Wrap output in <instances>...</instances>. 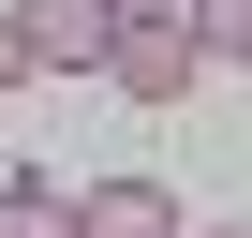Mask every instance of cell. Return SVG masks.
<instances>
[{"label": "cell", "instance_id": "7", "mask_svg": "<svg viewBox=\"0 0 252 238\" xmlns=\"http://www.w3.org/2000/svg\"><path fill=\"white\" fill-rule=\"evenodd\" d=\"M178 238H252V223H178Z\"/></svg>", "mask_w": 252, "mask_h": 238}, {"label": "cell", "instance_id": "4", "mask_svg": "<svg viewBox=\"0 0 252 238\" xmlns=\"http://www.w3.org/2000/svg\"><path fill=\"white\" fill-rule=\"evenodd\" d=\"M0 238H74V194L30 179V164H0Z\"/></svg>", "mask_w": 252, "mask_h": 238}, {"label": "cell", "instance_id": "3", "mask_svg": "<svg viewBox=\"0 0 252 238\" xmlns=\"http://www.w3.org/2000/svg\"><path fill=\"white\" fill-rule=\"evenodd\" d=\"M178 223H193V208H178L163 179H134V164H119V179H89V194H74V238H178Z\"/></svg>", "mask_w": 252, "mask_h": 238}, {"label": "cell", "instance_id": "5", "mask_svg": "<svg viewBox=\"0 0 252 238\" xmlns=\"http://www.w3.org/2000/svg\"><path fill=\"white\" fill-rule=\"evenodd\" d=\"M178 30H193V60L222 75V60H252V0H178Z\"/></svg>", "mask_w": 252, "mask_h": 238}, {"label": "cell", "instance_id": "2", "mask_svg": "<svg viewBox=\"0 0 252 238\" xmlns=\"http://www.w3.org/2000/svg\"><path fill=\"white\" fill-rule=\"evenodd\" d=\"M0 15H15V45H30V75H104V0H0Z\"/></svg>", "mask_w": 252, "mask_h": 238}, {"label": "cell", "instance_id": "6", "mask_svg": "<svg viewBox=\"0 0 252 238\" xmlns=\"http://www.w3.org/2000/svg\"><path fill=\"white\" fill-rule=\"evenodd\" d=\"M0 89H30V45H15V15H0Z\"/></svg>", "mask_w": 252, "mask_h": 238}, {"label": "cell", "instance_id": "1", "mask_svg": "<svg viewBox=\"0 0 252 238\" xmlns=\"http://www.w3.org/2000/svg\"><path fill=\"white\" fill-rule=\"evenodd\" d=\"M193 75H208V60H193V30H178V15L104 30V89H119V104H193Z\"/></svg>", "mask_w": 252, "mask_h": 238}]
</instances>
